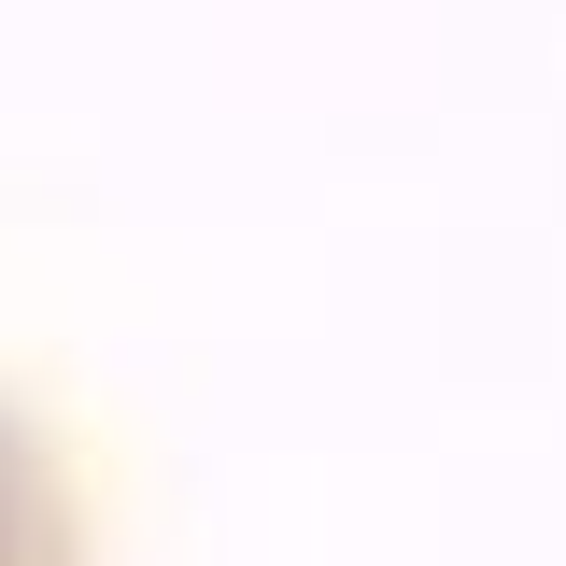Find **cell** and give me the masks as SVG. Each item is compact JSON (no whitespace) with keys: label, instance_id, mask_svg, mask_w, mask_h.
<instances>
[{"label":"cell","instance_id":"6da1fadb","mask_svg":"<svg viewBox=\"0 0 566 566\" xmlns=\"http://www.w3.org/2000/svg\"><path fill=\"white\" fill-rule=\"evenodd\" d=\"M0 566H71V524H57V495H43L14 424H0Z\"/></svg>","mask_w":566,"mask_h":566}]
</instances>
